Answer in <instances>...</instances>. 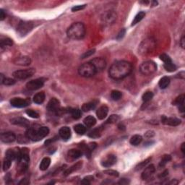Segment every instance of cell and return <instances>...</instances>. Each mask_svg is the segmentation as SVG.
<instances>
[{
    "label": "cell",
    "mask_w": 185,
    "mask_h": 185,
    "mask_svg": "<svg viewBox=\"0 0 185 185\" xmlns=\"http://www.w3.org/2000/svg\"><path fill=\"white\" fill-rule=\"evenodd\" d=\"M132 65L127 61H117L110 67L109 75L113 80H122L132 72Z\"/></svg>",
    "instance_id": "obj_1"
},
{
    "label": "cell",
    "mask_w": 185,
    "mask_h": 185,
    "mask_svg": "<svg viewBox=\"0 0 185 185\" xmlns=\"http://www.w3.org/2000/svg\"><path fill=\"white\" fill-rule=\"evenodd\" d=\"M85 27L83 23H75L71 25L67 30V35L72 40H80L85 36Z\"/></svg>",
    "instance_id": "obj_2"
},
{
    "label": "cell",
    "mask_w": 185,
    "mask_h": 185,
    "mask_svg": "<svg viewBox=\"0 0 185 185\" xmlns=\"http://www.w3.org/2000/svg\"><path fill=\"white\" fill-rule=\"evenodd\" d=\"M49 133V129L47 127H41L38 129L28 128L25 132V135L29 140L37 142V141L41 140L43 138L47 136Z\"/></svg>",
    "instance_id": "obj_3"
},
{
    "label": "cell",
    "mask_w": 185,
    "mask_h": 185,
    "mask_svg": "<svg viewBox=\"0 0 185 185\" xmlns=\"http://www.w3.org/2000/svg\"><path fill=\"white\" fill-rule=\"evenodd\" d=\"M156 46V43L154 39H147L142 41L139 46V53L142 55H146L151 53Z\"/></svg>",
    "instance_id": "obj_4"
},
{
    "label": "cell",
    "mask_w": 185,
    "mask_h": 185,
    "mask_svg": "<svg viewBox=\"0 0 185 185\" xmlns=\"http://www.w3.org/2000/svg\"><path fill=\"white\" fill-rule=\"evenodd\" d=\"M78 73L80 76L84 78H91L94 76L97 72L94 66L89 62L83 64L80 66V67L78 68Z\"/></svg>",
    "instance_id": "obj_5"
},
{
    "label": "cell",
    "mask_w": 185,
    "mask_h": 185,
    "mask_svg": "<svg viewBox=\"0 0 185 185\" xmlns=\"http://www.w3.org/2000/svg\"><path fill=\"white\" fill-rule=\"evenodd\" d=\"M157 70V65L153 61L142 62L140 66V72L144 75H151Z\"/></svg>",
    "instance_id": "obj_6"
},
{
    "label": "cell",
    "mask_w": 185,
    "mask_h": 185,
    "mask_svg": "<svg viewBox=\"0 0 185 185\" xmlns=\"http://www.w3.org/2000/svg\"><path fill=\"white\" fill-rule=\"evenodd\" d=\"M36 72V69L33 68H30L27 69H20L13 72L12 75L14 78L18 80H25L33 76Z\"/></svg>",
    "instance_id": "obj_7"
},
{
    "label": "cell",
    "mask_w": 185,
    "mask_h": 185,
    "mask_svg": "<svg viewBox=\"0 0 185 185\" xmlns=\"http://www.w3.org/2000/svg\"><path fill=\"white\" fill-rule=\"evenodd\" d=\"M33 25L31 22L21 20L18 23V25L17 27V30L20 36H24L27 35L29 32H30V30L33 29Z\"/></svg>",
    "instance_id": "obj_8"
},
{
    "label": "cell",
    "mask_w": 185,
    "mask_h": 185,
    "mask_svg": "<svg viewBox=\"0 0 185 185\" xmlns=\"http://www.w3.org/2000/svg\"><path fill=\"white\" fill-rule=\"evenodd\" d=\"M117 18L116 13L114 11H107L102 16V21L105 25H111L115 23Z\"/></svg>",
    "instance_id": "obj_9"
},
{
    "label": "cell",
    "mask_w": 185,
    "mask_h": 185,
    "mask_svg": "<svg viewBox=\"0 0 185 185\" xmlns=\"http://www.w3.org/2000/svg\"><path fill=\"white\" fill-rule=\"evenodd\" d=\"M43 85H44V80L43 78H38V79L33 80L27 83L26 88L30 91H36V90L42 88Z\"/></svg>",
    "instance_id": "obj_10"
},
{
    "label": "cell",
    "mask_w": 185,
    "mask_h": 185,
    "mask_svg": "<svg viewBox=\"0 0 185 185\" xmlns=\"http://www.w3.org/2000/svg\"><path fill=\"white\" fill-rule=\"evenodd\" d=\"M20 157H21V151L18 148L9 149L6 152L5 158L11 160L12 161H14V160H17L18 161L20 159Z\"/></svg>",
    "instance_id": "obj_11"
},
{
    "label": "cell",
    "mask_w": 185,
    "mask_h": 185,
    "mask_svg": "<svg viewBox=\"0 0 185 185\" xmlns=\"http://www.w3.org/2000/svg\"><path fill=\"white\" fill-rule=\"evenodd\" d=\"M91 64L96 68V72H101L106 68V62L103 58L101 57H96L93 59L91 61Z\"/></svg>",
    "instance_id": "obj_12"
},
{
    "label": "cell",
    "mask_w": 185,
    "mask_h": 185,
    "mask_svg": "<svg viewBox=\"0 0 185 185\" xmlns=\"http://www.w3.org/2000/svg\"><path fill=\"white\" fill-rule=\"evenodd\" d=\"M10 104L15 108H24L30 104V100L21 98H14L10 100Z\"/></svg>",
    "instance_id": "obj_13"
},
{
    "label": "cell",
    "mask_w": 185,
    "mask_h": 185,
    "mask_svg": "<svg viewBox=\"0 0 185 185\" xmlns=\"http://www.w3.org/2000/svg\"><path fill=\"white\" fill-rule=\"evenodd\" d=\"M116 163V155H113V154H109V155H106V157L103 158L101 161V165L103 167L106 168H109V167L112 166L114 165Z\"/></svg>",
    "instance_id": "obj_14"
},
{
    "label": "cell",
    "mask_w": 185,
    "mask_h": 185,
    "mask_svg": "<svg viewBox=\"0 0 185 185\" xmlns=\"http://www.w3.org/2000/svg\"><path fill=\"white\" fill-rule=\"evenodd\" d=\"M16 140V135L12 132H5L1 134V140L4 143H12Z\"/></svg>",
    "instance_id": "obj_15"
},
{
    "label": "cell",
    "mask_w": 185,
    "mask_h": 185,
    "mask_svg": "<svg viewBox=\"0 0 185 185\" xmlns=\"http://www.w3.org/2000/svg\"><path fill=\"white\" fill-rule=\"evenodd\" d=\"M10 122L12 124L17 125V126H21L23 127H29V121L27 119L24 117H21V116H18V117H14L10 119Z\"/></svg>",
    "instance_id": "obj_16"
},
{
    "label": "cell",
    "mask_w": 185,
    "mask_h": 185,
    "mask_svg": "<svg viewBox=\"0 0 185 185\" xmlns=\"http://www.w3.org/2000/svg\"><path fill=\"white\" fill-rule=\"evenodd\" d=\"M155 167L153 164H151V165L148 166L145 170L142 172V175H141V178L142 180H148V179L151 178L153 176V174L155 173Z\"/></svg>",
    "instance_id": "obj_17"
},
{
    "label": "cell",
    "mask_w": 185,
    "mask_h": 185,
    "mask_svg": "<svg viewBox=\"0 0 185 185\" xmlns=\"http://www.w3.org/2000/svg\"><path fill=\"white\" fill-rule=\"evenodd\" d=\"M47 109L51 112H55L56 113L59 109H60V102L58 99L53 98L49 101L47 104Z\"/></svg>",
    "instance_id": "obj_18"
},
{
    "label": "cell",
    "mask_w": 185,
    "mask_h": 185,
    "mask_svg": "<svg viewBox=\"0 0 185 185\" xmlns=\"http://www.w3.org/2000/svg\"><path fill=\"white\" fill-rule=\"evenodd\" d=\"M161 122H162V123L164 124H167L172 127L178 126V125H179L180 124H181V120H180V119L175 117L167 118L166 116H162Z\"/></svg>",
    "instance_id": "obj_19"
},
{
    "label": "cell",
    "mask_w": 185,
    "mask_h": 185,
    "mask_svg": "<svg viewBox=\"0 0 185 185\" xmlns=\"http://www.w3.org/2000/svg\"><path fill=\"white\" fill-rule=\"evenodd\" d=\"M14 65H20V66H28V65H30L31 63V59L29 56H18V57L15 58L13 61Z\"/></svg>",
    "instance_id": "obj_20"
},
{
    "label": "cell",
    "mask_w": 185,
    "mask_h": 185,
    "mask_svg": "<svg viewBox=\"0 0 185 185\" xmlns=\"http://www.w3.org/2000/svg\"><path fill=\"white\" fill-rule=\"evenodd\" d=\"M59 135L60 138L63 139L64 140H68L71 137L70 128L67 126L62 127L59 129Z\"/></svg>",
    "instance_id": "obj_21"
},
{
    "label": "cell",
    "mask_w": 185,
    "mask_h": 185,
    "mask_svg": "<svg viewBox=\"0 0 185 185\" xmlns=\"http://www.w3.org/2000/svg\"><path fill=\"white\" fill-rule=\"evenodd\" d=\"M83 155V152L80 150L77 149H71L67 153V158L69 161H75L80 158Z\"/></svg>",
    "instance_id": "obj_22"
},
{
    "label": "cell",
    "mask_w": 185,
    "mask_h": 185,
    "mask_svg": "<svg viewBox=\"0 0 185 185\" xmlns=\"http://www.w3.org/2000/svg\"><path fill=\"white\" fill-rule=\"evenodd\" d=\"M108 113H109V108L106 106H101L100 107H99L98 109V110L96 111V115H97V117L98 118V119L100 120H103L107 116Z\"/></svg>",
    "instance_id": "obj_23"
},
{
    "label": "cell",
    "mask_w": 185,
    "mask_h": 185,
    "mask_svg": "<svg viewBox=\"0 0 185 185\" xmlns=\"http://www.w3.org/2000/svg\"><path fill=\"white\" fill-rule=\"evenodd\" d=\"M82 166H83V161H79V162H78L77 164H75V165L71 166L70 168L65 170V171L64 172V176H65V177H67V176H69V174H71L72 173L75 172V171H78V170H79L80 168H82Z\"/></svg>",
    "instance_id": "obj_24"
},
{
    "label": "cell",
    "mask_w": 185,
    "mask_h": 185,
    "mask_svg": "<svg viewBox=\"0 0 185 185\" xmlns=\"http://www.w3.org/2000/svg\"><path fill=\"white\" fill-rule=\"evenodd\" d=\"M45 93L43 92H40V93H38L33 96V102L36 104H41L45 100Z\"/></svg>",
    "instance_id": "obj_25"
},
{
    "label": "cell",
    "mask_w": 185,
    "mask_h": 185,
    "mask_svg": "<svg viewBox=\"0 0 185 185\" xmlns=\"http://www.w3.org/2000/svg\"><path fill=\"white\" fill-rule=\"evenodd\" d=\"M83 122L85 126L88 127H91L96 124V119H95L94 116H88L84 119Z\"/></svg>",
    "instance_id": "obj_26"
},
{
    "label": "cell",
    "mask_w": 185,
    "mask_h": 185,
    "mask_svg": "<svg viewBox=\"0 0 185 185\" xmlns=\"http://www.w3.org/2000/svg\"><path fill=\"white\" fill-rule=\"evenodd\" d=\"M96 103H97L96 101H91L89 102V103H84L82 106V110L85 112L90 111L95 109V107H96Z\"/></svg>",
    "instance_id": "obj_27"
},
{
    "label": "cell",
    "mask_w": 185,
    "mask_h": 185,
    "mask_svg": "<svg viewBox=\"0 0 185 185\" xmlns=\"http://www.w3.org/2000/svg\"><path fill=\"white\" fill-rule=\"evenodd\" d=\"M170 83V78L168 77H163L161 80H159V83H158V85H159L160 88L161 89H165L168 86Z\"/></svg>",
    "instance_id": "obj_28"
},
{
    "label": "cell",
    "mask_w": 185,
    "mask_h": 185,
    "mask_svg": "<svg viewBox=\"0 0 185 185\" xmlns=\"http://www.w3.org/2000/svg\"><path fill=\"white\" fill-rule=\"evenodd\" d=\"M142 140V136H140V135H135L131 138L129 142H130V144L132 145L137 146V145H140V144L141 143Z\"/></svg>",
    "instance_id": "obj_29"
},
{
    "label": "cell",
    "mask_w": 185,
    "mask_h": 185,
    "mask_svg": "<svg viewBox=\"0 0 185 185\" xmlns=\"http://www.w3.org/2000/svg\"><path fill=\"white\" fill-rule=\"evenodd\" d=\"M51 164V159L48 157H46V158H43V160L41 161L40 164V169L41 171H46L48 168L49 167Z\"/></svg>",
    "instance_id": "obj_30"
},
{
    "label": "cell",
    "mask_w": 185,
    "mask_h": 185,
    "mask_svg": "<svg viewBox=\"0 0 185 185\" xmlns=\"http://www.w3.org/2000/svg\"><path fill=\"white\" fill-rule=\"evenodd\" d=\"M74 130L78 135H83L86 132V127L84 125L81 124H78L75 125V127H74Z\"/></svg>",
    "instance_id": "obj_31"
},
{
    "label": "cell",
    "mask_w": 185,
    "mask_h": 185,
    "mask_svg": "<svg viewBox=\"0 0 185 185\" xmlns=\"http://www.w3.org/2000/svg\"><path fill=\"white\" fill-rule=\"evenodd\" d=\"M13 44L12 40L9 38H3L0 41V46L1 48L7 47V46H12Z\"/></svg>",
    "instance_id": "obj_32"
},
{
    "label": "cell",
    "mask_w": 185,
    "mask_h": 185,
    "mask_svg": "<svg viewBox=\"0 0 185 185\" xmlns=\"http://www.w3.org/2000/svg\"><path fill=\"white\" fill-rule=\"evenodd\" d=\"M145 16V13L144 12L142 11V12H140L139 13H138V14H136V16L135 17V18H134L133 21H132V25H135L138 24V23H140V22L141 20L144 18Z\"/></svg>",
    "instance_id": "obj_33"
},
{
    "label": "cell",
    "mask_w": 185,
    "mask_h": 185,
    "mask_svg": "<svg viewBox=\"0 0 185 185\" xmlns=\"http://www.w3.org/2000/svg\"><path fill=\"white\" fill-rule=\"evenodd\" d=\"M171 160V156L170 155H164L161 158V161H160L159 166L160 167H164Z\"/></svg>",
    "instance_id": "obj_34"
},
{
    "label": "cell",
    "mask_w": 185,
    "mask_h": 185,
    "mask_svg": "<svg viewBox=\"0 0 185 185\" xmlns=\"http://www.w3.org/2000/svg\"><path fill=\"white\" fill-rule=\"evenodd\" d=\"M122 93L119 91L117 90H113L111 93V98L112 100H118L122 98Z\"/></svg>",
    "instance_id": "obj_35"
},
{
    "label": "cell",
    "mask_w": 185,
    "mask_h": 185,
    "mask_svg": "<svg viewBox=\"0 0 185 185\" xmlns=\"http://www.w3.org/2000/svg\"><path fill=\"white\" fill-rule=\"evenodd\" d=\"M153 98V93L151 92V91H147V92L144 93L142 96V100H143V102H145V103H147V102L151 100Z\"/></svg>",
    "instance_id": "obj_36"
},
{
    "label": "cell",
    "mask_w": 185,
    "mask_h": 185,
    "mask_svg": "<svg viewBox=\"0 0 185 185\" xmlns=\"http://www.w3.org/2000/svg\"><path fill=\"white\" fill-rule=\"evenodd\" d=\"M184 98H185V96L184 94L180 95V96H179L178 97H177V98L174 100V102H173V105H175V106H180V105L184 104Z\"/></svg>",
    "instance_id": "obj_37"
},
{
    "label": "cell",
    "mask_w": 185,
    "mask_h": 185,
    "mask_svg": "<svg viewBox=\"0 0 185 185\" xmlns=\"http://www.w3.org/2000/svg\"><path fill=\"white\" fill-rule=\"evenodd\" d=\"M72 117L75 119H78L81 117V111L79 109H73L70 111Z\"/></svg>",
    "instance_id": "obj_38"
},
{
    "label": "cell",
    "mask_w": 185,
    "mask_h": 185,
    "mask_svg": "<svg viewBox=\"0 0 185 185\" xmlns=\"http://www.w3.org/2000/svg\"><path fill=\"white\" fill-rule=\"evenodd\" d=\"M164 68H165L166 70L170 72H174V71L177 70V66H176L174 64H173L172 62H171V63H168V64H164Z\"/></svg>",
    "instance_id": "obj_39"
},
{
    "label": "cell",
    "mask_w": 185,
    "mask_h": 185,
    "mask_svg": "<svg viewBox=\"0 0 185 185\" xmlns=\"http://www.w3.org/2000/svg\"><path fill=\"white\" fill-rule=\"evenodd\" d=\"M151 158H148V159H146L145 161L138 164V165L136 166V167H135V171H139V170H141L142 168H145V166L149 163V161H151Z\"/></svg>",
    "instance_id": "obj_40"
},
{
    "label": "cell",
    "mask_w": 185,
    "mask_h": 185,
    "mask_svg": "<svg viewBox=\"0 0 185 185\" xmlns=\"http://www.w3.org/2000/svg\"><path fill=\"white\" fill-rule=\"evenodd\" d=\"M25 112L28 116H29L31 118H33V119H37V118L39 117V113L37 111H36L32 110V109L26 110Z\"/></svg>",
    "instance_id": "obj_41"
},
{
    "label": "cell",
    "mask_w": 185,
    "mask_h": 185,
    "mask_svg": "<svg viewBox=\"0 0 185 185\" xmlns=\"http://www.w3.org/2000/svg\"><path fill=\"white\" fill-rule=\"evenodd\" d=\"M119 120V116L118 115L113 114L111 116H110V117L107 119L106 121V124H113L116 123V122Z\"/></svg>",
    "instance_id": "obj_42"
},
{
    "label": "cell",
    "mask_w": 185,
    "mask_h": 185,
    "mask_svg": "<svg viewBox=\"0 0 185 185\" xmlns=\"http://www.w3.org/2000/svg\"><path fill=\"white\" fill-rule=\"evenodd\" d=\"M1 83L4 84V85H8V86H10V85H14V84H15V80L10 78H4V79L3 80Z\"/></svg>",
    "instance_id": "obj_43"
},
{
    "label": "cell",
    "mask_w": 185,
    "mask_h": 185,
    "mask_svg": "<svg viewBox=\"0 0 185 185\" xmlns=\"http://www.w3.org/2000/svg\"><path fill=\"white\" fill-rule=\"evenodd\" d=\"M17 142H19V143H28L30 140H29L28 138H27V136H26L25 135H20L17 136Z\"/></svg>",
    "instance_id": "obj_44"
},
{
    "label": "cell",
    "mask_w": 185,
    "mask_h": 185,
    "mask_svg": "<svg viewBox=\"0 0 185 185\" xmlns=\"http://www.w3.org/2000/svg\"><path fill=\"white\" fill-rule=\"evenodd\" d=\"M160 59H161V60H162L165 64H168V63H171V62H172L170 56H168V55L166 54H162L160 55Z\"/></svg>",
    "instance_id": "obj_45"
},
{
    "label": "cell",
    "mask_w": 185,
    "mask_h": 185,
    "mask_svg": "<svg viewBox=\"0 0 185 185\" xmlns=\"http://www.w3.org/2000/svg\"><path fill=\"white\" fill-rule=\"evenodd\" d=\"M11 164H12L11 160L5 158L4 162H3V170L5 171H7V170L10 168V166H11Z\"/></svg>",
    "instance_id": "obj_46"
},
{
    "label": "cell",
    "mask_w": 185,
    "mask_h": 185,
    "mask_svg": "<svg viewBox=\"0 0 185 185\" xmlns=\"http://www.w3.org/2000/svg\"><path fill=\"white\" fill-rule=\"evenodd\" d=\"M100 136V129H95L89 133V137L92 138H97Z\"/></svg>",
    "instance_id": "obj_47"
},
{
    "label": "cell",
    "mask_w": 185,
    "mask_h": 185,
    "mask_svg": "<svg viewBox=\"0 0 185 185\" xmlns=\"http://www.w3.org/2000/svg\"><path fill=\"white\" fill-rule=\"evenodd\" d=\"M103 173L107 175H110L112 176V177H117L119 176V172L116 171H114V170H112V169H108V170H105L103 171Z\"/></svg>",
    "instance_id": "obj_48"
},
{
    "label": "cell",
    "mask_w": 185,
    "mask_h": 185,
    "mask_svg": "<svg viewBox=\"0 0 185 185\" xmlns=\"http://www.w3.org/2000/svg\"><path fill=\"white\" fill-rule=\"evenodd\" d=\"M95 49H91V50H89V51H88V52H85V53L83 54L82 55V56H81V58H82V59H85V58H87V57H89V56H91V55H93V54L95 53Z\"/></svg>",
    "instance_id": "obj_49"
},
{
    "label": "cell",
    "mask_w": 185,
    "mask_h": 185,
    "mask_svg": "<svg viewBox=\"0 0 185 185\" xmlns=\"http://www.w3.org/2000/svg\"><path fill=\"white\" fill-rule=\"evenodd\" d=\"M93 179V177L92 176H88V177H85V178L83 179V181L81 182V184H91V181Z\"/></svg>",
    "instance_id": "obj_50"
},
{
    "label": "cell",
    "mask_w": 185,
    "mask_h": 185,
    "mask_svg": "<svg viewBox=\"0 0 185 185\" xmlns=\"http://www.w3.org/2000/svg\"><path fill=\"white\" fill-rule=\"evenodd\" d=\"M85 7H86V4H83V5L75 6V7H73L72 8V12H78V11H79V10H83V9L85 8Z\"/></svg>",
    "instance_id": "obj_51"
},
{
    "label": "cell",
    "mask_w": 185,
    "mask_h": 185,
    "mask_svg": "<svg viewBox=\"0 0 185 185\" xmlns=\"http://www.w3.org/2000/svg\"><path fill=\"white\" fill-rule=\"evenodd\" d=\"M125 33H126V30H125L124 28L122 29V30H121L120 31H119V33H118L117 36H116V39H117L118 40H120V39H122V38H123L124 36Z\"/></svg>",
    "instance_id": "obj_52"
},
{
    "label": "cell",
    "mask_w": 185,
    "mask_h": 185,
    "mask_svg": "<svg viewBox=\"0 0 185 185\" xmlns=\"http://www.w3.org/2000/svg\"><path fill=\"white\" fill-rule=\"evenodd\" d=\"M154 135H155V132H154V131L152 130L148 131V132L145 134V137L147 138H152L153 137H154Z\"/></svg>",
    "instance_id": "obj_53"
},
{
    "label": "cell",
    "mask_w": 185,
    "mask_h": 185,
    "mask_svg": "<svg viewBox=\"0 0 185 185\" xmlns=\"http://www.w3.org/2000/svg\"><path fill=\"white\" fill-rule=\"evenodd\" d=\"M88 148L91 151H93L95 148H96V142H91L88 145Z\"/></svg>",
    "instance_id": "obj_54"
},
{
    "label": "cell",
    "mask_w": 185,
    "mask_h": 185,
    "mask_svg": "<svg viewBox=\"0 0 185 185\" xmlns=\"http://www.w3.org/2000/svg\"><path fill=\"white\" fill-rule=\"evenodd\" d=\"M118 184H129V181L127 179H122L119 182Z\"/></svg>",
    "instance_id": "obj_55"
},
{
    "label": "cell",
    "mask_w": 185,
    "mask_h": 185,
    "mask_svg": "<svg viewBox=\"0 0 185 185\" xmlns=\"http://www.w3.org/2000/svg\"><path fill=\"white\" fill-rule=\"evenodd\" d=\"M180 46H182V49H184V46H185V37L184 36L182 37L181 40H180Z\"/></svg>",
    "instance_id": "obj_56"
},
{
    "label": "cell",
    "mask_w": 185,
    "mask_h": 185,
    "mask_svg": "<svg viewBox=\"0 0 185 185\" xmlns=\"http://www.w3.org/2000/svg\"><path fill=\"white\" fill-rule=\"evenodd\" d=\"M6 15H5V13H4V10H2V9H1L0 10V20H3L4 18H5Z\"/></svg>",
    "instance_id": "obj_57"
},
{
    "label": "cell",
    "mask_w": 185,
    "mask_h": 185,
    "mask_svg": "<svg viewBox=\"0 0 185 185\" xmlns=\"http://www.w3.org/2000/svg\"><path fill=\"white\" fill-rule=\"evenodd\" d=\"M29 181L27 179H22L21 181L20 182L18 183L19 184H23V185H26V184H29Z\"/></svg>",
    "instance_id": "obj_58"
},
{
    "label": "cell",
    "mask_w": 185,
    "mask_h": 185,
    "mask_svg": "<svg viewBox=\"0 0 185 185\" xmlns=\"http://www.w3.org/2000/svg\"><path fill=\"white\" fill-rule=\"evenodd\" d=\"M168 174V170H166V171H164V172L161 173V174H160L159 175V177L160 178H164V177H166L167 175Z\"/></svg>",
    "instance_id": "obj_59"
},
{
    "label": "cell",
    "mask_w": 185,
    "mask_h": 185,
    "mask_svg": "<svg viewBox=\"0 0 185 185\" xmlns=\"http://www.w3.org/2000/svg\"><path fill=\"white\" fill-rule=\"evenodd\" d=\"M179 183V182L177 181V179H174V180H172V181H171L169 183H168V184H174V185H175V184H177Z\"/></svg>",
    "instance_id": "obj_60"
},
{
    "label": "cell",
    "mask_w": 185,
    "mask_h": 185,
    "mask_svg": "<svg viewBox=\"0 0 185 185\" xmlns=\"http://www.w3.org/2000/svg\"><path fill=\"white\" fill-rule=\"evenodd\" d=\"M118 127H119V129H122V130H124L125 129V126H124L122 124H120L118 126Z\"/></svg>",
    "instance_id": "obj_61"
},
{
    "label": "cell",
    "mask_w": 185,
    "mask_h": 185,
    "mask_svg": "<svg viewBox=\"0 0 185 185\" xmlns=\"http://www.w3.org/2000/svg\"><path fill=\"white\" fill-rule=\"evenodd\" d=\"M184 146H185V143L184 142V143H182V146H181V151H182V152L184 154V152H185Z\"/></svg>",
    "instance_id": "obj_62"
}]
</instances>
